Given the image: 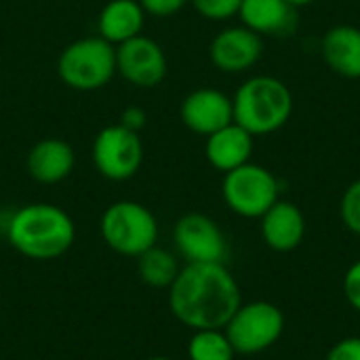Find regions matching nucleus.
<instances>
[{"mask_svg": "<svg viewBox=\"0 0 360 360\" xmlns=\"http://www.w3.org/2000/svg\"><path fill=\"white\" fill-rule=\"evenodd\" d=\"M240 304V287L226 264H188L169 293L175 319L196 331L224 329Z\"/></svg>", "mask_w": 360, "mask_h": 360, "instance_id": "obj_1", "label": "nucleus"}, {"mask_svg": "<svg viewBox=\"0 0 360 360\" xmlns=\"http://www.w3.org/2000/svg\"><path fill=\"white\" fill-rule=\"evenodd\" d=\"M72 217L46 202H34L17 209L6 224L8 243L32 259H53L63 255L74 243Z\"/></svg>", "mask_w": 360, "mask_h": 360, "instance_id": "obj_2", "label": "nucleus"}, {"mask_svg": "<svg viewBox=\"0 0 360 360\" xmlns=\"http://www.w3.org/2000/svg\"><path fill=\"white\" fill-rule=\"evenodd\" d=\"M234 122L253 137L281 131L293 114L291 89L276 76L259 74L247 78L232 95Z\"/></svg>", "mask_w": 360, "mask_h": 360, "instance_id": "obj_3", "label": "nucleus"}, {"mask_svg": "<svg viewBox=\"0 0 360 360\" xmlns=\"http://www.w3.org/2000/svg\"><path fill=\"white\" fill-rule=\"evenodd\" d=\"M57 74L72 91H99L116 76V46L101 36L78 38L61 51Z\"/></svg>", "mask_w": 360, "mask_h": 360, "instance_id": "obj_4", "label": "nucleus"}, {"mask_svg": "<svg viewBox=\"0 0 360 360\" xmlns=\"http://www.w3.org/2000/svg\"><path fill=\"white\" fill-rule=\"evenodd\" d=\"M236 354L253 356L274 348L285 333V314L272 302L240 304L224 327Z\"/></svg>", "mask_w": 360, "mask_h": 360, "instance_id": "obj_5", "label": "nucleus"}, {"mask_svg": "<svg viewBox=\"0 0 360 360\" xmlns=\"http://www.w3.org/2000/svg\"><path fill=\"white\" fill-rule=\"evenodd\" d=\"M221 196L232 213L245 219H259L281 200V184L270 169L247 162L224 175Z\"/></svg>", "mask_w": 360, "mask_h": 360, "instance_id": "obj_6", "label": "nucleus"}, {"mask_svg": "<svg viewBox=\"0 0 360 360\" xmlns=\"http://www.w3.org/2000/svg\"><path fill=\"white\" fill-rule=\"evenodd\" d=\"M101 236L110 249L129 257H139L156 245L158 221L143 205L120 200L105 209L101 217Z\"/></svg>", "mask_w": 360, "mask_h": 360, "instance_id": "obj_7", "label": "nucleus"}, {"mask_svg": "<svg viewBox=\"0 0 360 360\" xmlns=\"http://www.w3.org/2000/svg\"><path fill=\"white\" fill-rule=\"evenodd\" d=\"M91 158L97 173L103 175L105 179L110 181L131 179L143 162L141 137L139 133L129 131L120 122L103 127L93 139Z\"/></svg>", "mask_w": 360, "mask_h": 360, "instance_id": "obj_8", "label": "nucleus"}, {"mask_svg": "<svg viewBox=\"0 0 360 360\" xmlns=\"http://www.w3.org/2000/svg\"><path fill=\"white\" fill-rule=\"evenodd\" d=\"M169 72L165 49L143 34L116 46V74L137 89L158 86Z\"/></svg>", "mask_w": 360, "mask_h": 360, "instance_id": "obj_9", "label": "nucleus"}, {"mask_svg": "<svg viewBox=\"0 0 360 360\" xmlns=\"http://www.w3.org/2000/svg\"><path fill=\"white\" fill-rule=\"evenodd\" d=\"M173 238L188 264H224L228 257V240L209 215L186 213L175 224Z\"/></svg>", "mask_w": 360, "mask_h": 360, "instance_id": "obj_10", "label": "nucleus"}, {"mask_svg": "<svg viewBox=\"0 0 360 360\" xmlns=\"http://www.w3.org/2000/svg\"><path fill=\"white\" fill-rule=\"evenodd\" d=\"M264 55V38L240 25L224 27L209 44L211 63L224 74H243L251 70Z\"/></svg>", "mask_w": 360, "mask_h": 360, "instance_id": "obj_11", "label": "nucleus"}, {"mask_svg": "<svg viewBox=\"0 0 360 360\" xmlns=\"http://www.w3.org/2000/svg\"><path fill=\"white\" fill-rule=\"evenodd\" d=\"M179 118L192 133L209 137L211 133L234 122L232 97L211 86L194 89L184 97L179 105Z\"/></svg>", "mask_w": 360, "mask_h": 360, "instance_id": "obj_12", "label": "nucleus"}, {"mask_svg": "<svg viewBox=\"0 0 360 360\" xmlns=\"http://www.w3.org/2000/svg\"><path fill=\"white\" fill-rule=\"evenodd\" d=\"M240 23L255 34L289 38L300 27V15L287 0H243L238 8Z\"/></svg>", "mask_w": 360, "mask_h": 360, "instance_id": "obj_13", "label": "nucleus"}, {"mask_svg": "<svg viewBox=\"0 0 360 360\" xmlns=\"http://www.w3.org/2000/svg\"><path fill=\"white\" fill-rule=\"evenodd\" d=\"M259 230L268 249L276 253H291L304 243L306 217L295 202L281 198L259 217Z\"/></svg>", "mask_w": 360, "mask_h": 360, "instance_id": "obj_14", "label": "nucleus"}, {"mask_svg": "<svg viewBox=\"0 0 360 360\" xmlns=\"http://www.w3.org/2000/svg\"><path fill=\"white\" fill-rule=\"evenodd\" d=\"M76 165V154L74 148L59 139V137H46L36 141L30 152H27V173L34 181L53 186L63 181Z\"/></svg>", "mask_w": 360, "mask_h": 360, "instance_id": "obj_15", "label": "nucleus"}, {"mask_svg": "<svg viewBox=\"0 0 360 360\" xmlns=\"http://www.w3.org/2000/svg\"><path fill=\"white\" fill-rule=\"evenodd\" d=\"M253 135L240 124L230 122L224 129L211 133L205 143V156L213 169L219 173H230L247 162L253 156Z\"/></svg>", "mask_w": 360, "mask_h": 360, "instance_id": "obj_16", "label": "nucleus"}, {"mask_svg": "<svg viewBox=\"0 0 360 360\" xmlns=\"http://www.w3.org/2000/svg\"><path fill=\"white\" fill-rule=\"evenodd\" d=\"M321 55L342 78H360V27L346 23L329 27L321 40Z\"/></svg>", "mask_w": 360, "mask_h": 360, "instance_id": "obj_17", "label": "nucleus"}, {"mask_svg": "<svg viewBox=\"0 0 360 360\" xmlns=\"http://www.w3.org/2000/svg\"><path fill=\"white\" fill-rule=\"evenodd\" d=\"M146 11L139 0H108L97 17V36L114 46L141 34Z\"/></svg>", "mask_w": 360, "mask_h": 360, "instance_id": "obj_18", "label": "nucleus"}, {"mask_svg": "<svg viewBox=\"0 0 360 360\" xmlns=\"http://www.w3.org/2000/svg\"><path fill=\"white\" fill-rule=\"evenodd\" d=\"M139 274L143 283L152 287H171L175 276L179 274V268L169 251L158 249L154 245L152 249L139 255Z\"/></svg>", "mask_w": 360, "mask_h": 360, "instance_id": "obj_19", "label": "nucleus"}, {"mask_svg": "<svg viewBox=\"0 0 360 360\" xmlns=\"http://www.w3.org/2000/svg\"><path fill=\"white\" fill-rule=\"evenodd\" d=\"M190 360H234L236 352L224 329H200L188 344Z\"/></svg>", "mask_w": 360, "mask_h": 360, "instance_id": "obj_20", "label": "nucleus"}, {"mask_svg": "<svg viewBox=\"0 0 360 360\" xmlns=\"http://www.w3.org/2000/svg\"><path fill=\"white\" fill-rule=\"evenodd\" d=\"M340 219L344 228L360 236V177L354 179L342 194L340 200Z\"/></svg>", "mask_w": 360, "mask_h": 360, "instance_id": "obj_21", "label": "nucleus"}, {"mask_svg": "<svg viewBox=\"0 0 360 360\" xmlns=\"http://www.w3.org/2000/svg\"><path fill=\"white\" fill-rule=\"evenodd\" d=\"M243 0H190L194 11L209 21H228L238 15Z\"/></svg>", "mask_w": 360, "mask_h": 360, "instance_id": "obj_22", "label": "nucleus"}, {"mask_svg": "<svg viewBox=\"0 0 360 360\" xmlns=\"http://www.w3.org/2000/svg\"><path fill=\"white\" fill-rule=\"evenodd\" d=\"M342 289H344V297H346V302L350 304V308L356 310L360 314V259H356V262L346 270Z\"/></svg>", "mask_w": 360, "mask_h": 360, "instance_id": "obj_23", "label": "nucleus"}, {"mask_svg": "<svg viewBox=\"0 0 360 360\" xmlns=\"http://www.w3.org/2000/svg\"><path fill=\"white\" fill-rule=\"evenodd\" d=\"M139 4L146 11V15L171 17V15L179 13L186 4H190V0H139Z\"/></svg>", "mask_w": 360, "mask_h": 360, "instance_id": "obj_24", "label": "nucleus"}, {"mask_svg": "<svg viewBox=\"0 0 360 360\" xmlns=\"http://www.w3.org/2000/svg\"><path fill=\"white\" fill-rule=\"evenodd\" d=\"M325 360H360V338H344L331 346Z\"/></svg>", "mask_w": 360, "mask_h": 360, "instance_id": "obj_25", "label": "nucleus"}, {"mask_svg": "<svg viewBox=\"0 0 360 360\" xmlns=\"http://www.w3.org/2000/svg\"><path fill=\"white\" fill-rule=\"evenodd\" d=\"M146 120H148V116H146V112L139 105H129L120 114V124L127 127L129 131H135V133H139L146 127Z\"/></svg>", "mask_w": 360, "mask_h": 360, "instance_id": "obj_26", "label": "nucleus"}, {"mask_svg": "<svg viewBox=\"0 0 360 360\" xmlns=\"http://www.w3.org/2000/svg\"><path fill=\"white\" fill-rule=\"evenodd\" d=\"M289 4H293L295 8H302V6H308V4H312V2H316V0H287Z\"/></svg>", "mask_w": 360, "mask_h": 360, "instance_id": "obj_27", "label": "nucleus"}, {"mask_svg": "<svg viewBox=\"0 0 360 360\" xmlns=\"http://www.w3.org/2000/svg\"><path fill=\"white\" fill-rule=\"evenodd\" d=\"M150 360H171V359H150Z\"/></svg>", "mask_w": 360, "mask_h": 360, "instance_id": "obj_28", "label": "nucleus"}]
</instances>
